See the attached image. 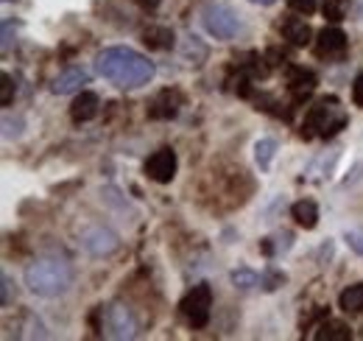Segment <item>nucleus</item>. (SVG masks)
Listing matches in <instances>:
<instances>
[{
    "label": "nucleus",
    "mask_w": 363,
    "mask_h": 341,
    "mask_svg": "<svg viewBox=\"0 0 363 341\" xmlns=\"http://www.w3.org/2000/svg\"><path fill=\"white\" fill-rule=\"evenodd\" d=\"M23 277H26V286L31 294L45 299L62 297L73 286V269H70V263H65L59 257H40V260L28 263Z\"/></svg>",
    "instance_id": "nucleus-2"
},
{
    "label": "nucleus",
    "mask_w": 363,
    "mask_h": 341,
    "mask_svg": "<svg viewBox=\"0 0 363 341\" xmlns=\"http://www.w3.org/2000/svg\"><path fill=\"white\" fill-rule=\"evenodd\" d=\"M347 9H350V0H324V17L338 23L347 17Z\"/></svg>",
    "instance_id": "nucleus-21"
},
{
    "label": "nucleus",
    "mask_w": 363,
    "mask_h": 341,
    "mask_svg": "<svg viewBox=\"0 0 363 341\" xmlns=\"http://www.w3.org/2000/svg\"><path fill=\"white\" fill-rule=\"evenodd\" d=\"M143 43L151 50H168V48H174V31L165 26H148L143 31Z\"/></svg>",
    "instance_id": "nucleus-15"
},
{
    "label": "nucleus",
    "mask_w": 363,
    "mask_h": 341,
    "mask_svg": "<svg viewBox=\"0 0 363 341\" xmlns=\"http://www.w3.org/2000/svg\"><path fill=\"white\" fill-rule=\"evenodd\" d=\"M316 339L318 341H350L352 339V330L344 325V322H338V319H327L321 328H318V333H316Z\"/></svg>",
    "instance_id": "nucleus-17"
},
{
    "label": "nucleus",
    "mask_w": 363,
    "mask_h": 341,
    "mask_svg": "<svg viewBox=\"0 0 363 341\" xmlns=\"http://www.w3.org/2000/svg\"><path fill=\"white\" fill-rule=\"evenodd\" d=\"M288 6H291V11H296V14H302V17H308V14H313L316 11V0H288Z\"/></svg>",
    "instance_id": "nucleus-22"
},
{
    "label": "nucleus",
    "mask_w": 363,
    "mask_h": 341,
    "mask_svg": "<svg viewBox=\"0 0 363 341\" xmlns=\"http://www.w3.org/2000/svg\"><path fill=\"white\" fill-rule=\"evenodd\" d=\"M79 244L84 252H90L92 257H109L118 249V235L109 229V227H101V224H92L87 227L82 235H79Z\"/></svg>",
    "instance_id": "nucleus-7"
},
{
    "label": "nucleus",
    "mask_w": 363,
    "mask_h": 341,
    "mask_svg": "<svg viewBox=\"0 0 363 341\" xmlns=\"http://www.w3.org/2000/svg\"><path fill=\"white\" fill-rule=\"evenodd\" d=\"M179 310L193 330L207 328V322H210V310H213V291H210V286H207V283L193 286V288L184 294V299L179 302Z\"/></svg>",
    "instance_id": "nucleus-4"
},
{
    "label": "nucleus",
    "mask_w": 363,
    "mask_h": 341,
    "mask_svg": "<svg viewBox=\"0 0 363 341\" xmlns=\"http://www.w3.org/2000/svg\"><path fill=\"white\" fill-rule=\"evenodd\" d=\"M263 283V277L257 274V271H252V269H235L232 271V286L235 288H255V286H260Z\"/></svg>",
    "instance_id": "nucleus-20"
},
{
    "label": "nucleus",
    "mask_w": 363,
    "mask_h": 341,
    "mask_svg": "<svg viewBox=\"0 0 363 341\" xmlns=\"http://www.w3.org/2000/svg\"><path fill=\"white\" fill-rule=\"evenodd\" d=\"M347 244H350L352 252L363 255V229H350V232H347Z\"/></svg>",
    "instance_id": "nucleus-23"
},
{
    "label": "nucleus",
    "mask_w": 363,
    "mask_h": 341,
    "mask_svg": "<svg viewBox=\"0 0 363 341\" xmlns=\"http://www.w3.org/2000/svg\"><path fill=\"white\" fill-rule=\"evenodd\" d=\"M282 283H285V274L269 271V274H263V283H260V286H263L266 291H274V288H277V286H282Z\"/></svg>",
    "instance_id": "nucleus-25"
},
{
    "label": "nucleus",
    "mask_w": 363,
    "mask_h": 341,
    "mask_svg": "<svg viewBox=\"0 0 363 341\" xmlns=\"http://www.w3.org/2000/svg\"><path fill=\"white\" fill-rule=\"evenodd\" d=\"M11 48V23H3V50Z\"/></svg>",
    "instance_id": "nucleus-28"
},
{
    "label": "nucleus",
    "mask_w": 363,
    "mask_h": 341,
    "mask_svg": "<svg viewBox=\"0 0 363 341\" xmlns=\"http://www.w3.org/2000/svg\"><path fill=\"white\" fill-rule=\"evenodd\" d=\"M201 23H204L207 34L216 37V40H221V43L235 40V34L240 28L238 14L229 6H224V3H207L204 11H201Z\"/></svg>",
    "instance_id": "nucleus-5"
},
{
    "label": "nucleus",
    "mask_w": 363,
    "mask_h": 341,
    "mask_svg": "<svg viewBox=\"0 0 363 341\" xmlns=\"http://www.w3.org/2000/svg\"><path fill=\"white\" fill-rule=\"evenodd\" d=\"M95 70L98 76H104L106 82H112L115 87L123 90H137L145 87L154 79V65L137 53L132 48H104L95 59Z\"/></svg>",
    "instance_id": "nucleus-1"
},
{
    "label": "nucleus",
    "mask_w": 363,
    "mask_h": 341,
    "mask_svg": "<svg viewBox=\"0 0 363 341\" xmlns=\"http://www.w3.org/2000/svg\"><path fill=\"white\" fill-rule=\"evenodd\" d=\"M347 126V112L341 107L338 98H321L316 101L311 109H308V118H305V137H333L338 134L341 129Z\"/></svg>",
    "instance_id": "nucleus-3"
},
{
    "label": "nucleus",
    "mask_w": 363,
    "mask_h": 341,
    "mask_svg": "<svg viewBox=\"0 0 363 341\" xmlns=\"http://www.w3.org/2000/svg\"><path fill=\"white\" fill-rule=\"evenodd\" d=\"M358 9H361V11H363V0H358Z\"/></svg>",
    "instance_id": "nucleus-31"
},
{
    "label": "nucleus",
    "mask_w": 363,
    "mask_h": 341,
    "mask_svg": "<svg viewBox=\"0 0 363 341\" xmlns=\"http://www.w3.org/2000/svg\"><path fill=\"white\" fill-rule=\"evenodd\" d=\"M98 316H101L98 330H101L106 339H132V336H135L137 325H135V319H132V313H129L123 305H118V302L101 305V308H98Z\"/></svg>",
    "instance_id": "nucleus-6"
},
{
    "label": "nucleus",
    "mask_w": 363,
    "mask_h": 341,
    "mask_svg": "<svg viewBox=\"0 0 363 341\" xmlns=\"http://www.w3.org/2000/svg\"><path fill=\"white\" fill-rule=\"evenodd\" d=\"M0 286H3V297H0V305H3V308H9V305H11V277H9V274H3Z\"/></svg>",
    "instance_id": "nucleus-26"
},
{
    "label": "nucleus",
    "mask_w": 363,
    "mask_h": 341,
    "mask_svg": "<svg viewBox=\"0 0 363 341\" xmlns=\"http://www.w3.org/2000/svg\"><path fill=\"white\" fill-rule=\"evenodd\" d=\"M145 173L148 179L160 182V185H168L174 176H177V154L171 148H160L154 151L148 160H145Z\"/></svg>",
    "instance_id": "nucleus-8"
},
{
    "label": "nucleus",
    "mask_w": 363,
    "mask_h": 341,
    "mask_svg": "<svg viewBox=\"0 0 363 341\" xmlns=\"http://www.w3.org/2000/svg\"><path fill=\"white\" fill-rule=\"evenodd\" d=\"M0 82H3V92H0V104H3V107H11V98H14V85H11V79H9L6 73H3V79H0Z\"/></svg>",
    "instance_id": "nucleus-24"
},
{
    "label": "nucleus",
    "mask_w": 363,
    "mask_h": 341,
    "mask_svg": "<svg viewBox=\"0 0 363 341\" xmlns=\"http://www.w3.org/2000/svg\"><path fill=\"white\" fill-rule=\"evenodd\" d=\"M274 151H277V140H272V137H263V140L255 143V160H257L260 170L272 168Z\"/></svg>",
    "instance_id": "nucleus-19"
},
{
    "label": "nucleus",
    "mask_w": 363,
    "mask_h": 341,
    "mask_svg": "<svg viewBox=\"0 0 363 341\" xmlns=\"http://www.w3.org/2000/svg\"><path fill=\"white\" fill-rule=\"evenodd\" d=\"M137 3H140L143 9H157V6H160V0H137Z\"/></svg>",
    "instance_id": "nucleus-29"
},
{
    "label": "nucleus",
    "mask_w": 363,
    "mask_h": 341,
    "mask_svg": "<svg viewBox=\"0 0 363 341\" xmlns=\"http://www.w3.org/2000/svg\"><path fill=\"white\" fill-rule=\"evenodd\" d=\"M347 34L341 31V28H321V34H318L316 40V56L318 59H344L347 56Z\"/></svg>",
    "instance_id": "nucleus-9"
},
{
    "label": "nucleus",
    "mask_w": 363,
    "mask_h": 341,
    "mask_svg": "<svg viewBox=\"0 0 363 341\" xmlns=\"http://www.w3.org/2000/svg\"><path fill=\"white\" fill-rule=\"evenodd\" d=\"M252 3H257V6H272V3H277V0H252Z\"/></svg>",
    "instance_id": "nucleus-30"
},
{
    "label": "nucleus",
    "mask_w": 363,
    "mask_h": 341,
    "mask_svg": "<svg viewBox=\"0 0 363 341\" xmlns=\"http://www.w3.org/2000/svg\"><path fill=\"white\" fill-rule=\"evenodd\" d=\"M316 90V73L313 70H305V67H294L291 76H288V92L294 95V101H305L311 98Z\"/></svg>",
    "instance_id": "nucleus-11"
},
{
    "label": "nucleus",
    "mask_w": 363,
    "mask_h": 341,
    "mask_svg": "<svg viewBox=\"0 0 363 341\" xmlns=\"http://www.w3.org/2000/svg\"><path fill=\"white\" fill-rule=\"evenodd\" d=\"M87 82H90V73H87L84 67H67V70H62V73L53 79L50 90H53L56 95H70V92H79Z\"/></svg>",
    "instance_id": "nucleus-10"
},
{
    "label": "nucleus",
    "mask_w": 363,
    "mask_h": 341,
    "mask_svg": "<svg viewBox=\"0 0 363 341\" xmlns=\"http://www.w3.org/2000/svg\"><path fill=\"white\" fill-rule=\"evenodd\" d=\"M352 101H355V107L363 109V73L355 79V85H352Z\"/></svg>",
    "instance_id": "nucleus-27"
},
{
    "label": "nucleus",
    "mask_w": 363,
    "mask_h": 341,
    "mask_svg": "<svg viewBox=\"0 0 363 341\" xmlns=\"http://www.w3.org/2000/svg\"><path fill=\"white\" fill-rule=\"evenodd\" d=\"M338 308L347 310V313H361L363 310V283H355V286L344 288L341 297H338Z\"/></svg>",
    "instance_id": "nucleus-18"
},
{
    "label": "nucleus",
    "mask_w": 363,
    "mask_h": 341,
    "mask_svg": "<svg viewBox=\"0 0 363 341\" xmlns=\"http://www.w3.org/2000/svg\"><path fill=\"white\" fill-rule=\"evenodd\" d=\"M291 215H294V221H296L299 227L313 229L318 224V205L311 202V199H302V202H296V205L291 207Z\"/></svg>",
    "instance_id": "nucleus-16"
},
{
    "label": "nucleus",
    "mask_w": 363,
    "mask_h": 341,
    "mask_svg": "<svg viewBox=\"0 0 363 341\" xmlns=\"http://www.w3.org/2000/svg\"><path fill=\"white\" fill-rule=\"evenodd\" d=\"M98 107H101V101H98L95 92H82V95H76V101L70 104V118H73L76 124H87V121H92V118L98 115Z\"/></svg>",
    "instance_id": "nucleus-13"
},
{
    "label": "nucleus",
    "mask_w": 363,
    "mask_h": 341,
    "mask_svg": "<svg viewBox=\"0 0 363 341\" xmlns=\"http://www.w3.org/2000/svg\"><path fill=\"white\" fill-rule=\"evenodd\" d=\"M179 107H182L179 92H174V90H162V92L154 98V104H151L148 115H151V118H157V121H168V118H174V115L179 112Z\"/></svg>",
    "instance_id": "nucleus-12"
},
{
    "label": "nucleus",
    "mask_w": 363,
    "mask_h": 341,
    "mask_svg": "<svg viewBox=\"0 0 363 341\" xmlns=\"http://www.w3.org/2000/svg\"><path fill=\"white\" fill-rule=\"evenodd\" d=\"M282 37L291 45H296V48H305V45H311V40H313V28L305 20H299V17H288L282 23Z\"/></svg>",
    "instance_id": "nucleus-14"
}]
</instances>
